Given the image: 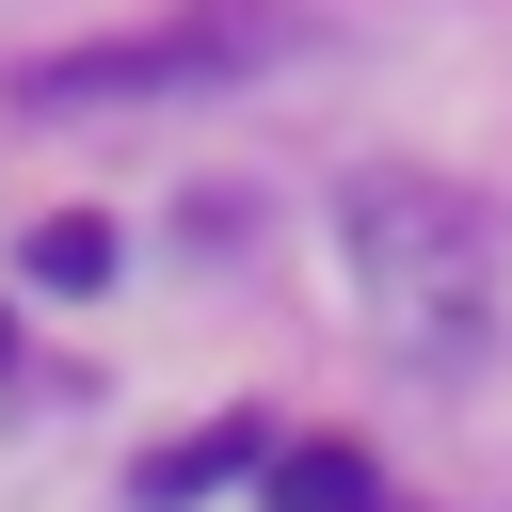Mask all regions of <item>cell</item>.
Returning <instances> with one entry per match:
<instances>
[{
  "mask_svg": "<svg viewBox=\"0 0 512 512\" xmlns=\"http://www.w3.org/2000/svg\"><path fill=\"white\" fill-rule=\"evenodd\" d=\"M256 64H288V16L272 0H176L144 32H96V48L16 64V96L32 112H112V96H208V80H256Z\"/></svg>",
  "mask_w": 512,
  "mask_h": 512,
  "instance_id": "2",
  "label": "cell"
},
{
  "mask_svg": "<svg viewBox=\"0 0 512 512\" xmlns=\"http://www.w3.org/2000/svg\"><path fill=\"white\" fill-rule=\"evenodd\" d=\"M16 272H32V288H112V224H96V208H64V224H32V240H16Z\"/></svg>",
  "mask_w": 512,
  "mask_h": 512,
  "instance_id": "5",
  "label": "cell"
},
{
  "mask_svg": "<svg viewBox=\"0 0 512 512\" xmlns=\"http://www.w3.org/2000/svg\"><path fill=\"white\" fill-rule=\"evenodd\" d=\"M336 256H352V304L384 320V352L416 368H464L496 336V224L448 192V176H352L336 192Z\"/></svg>",
  "mask_w": 512,
  "mask_h": 512,
  "instance_id": "1",
  "label": "cell"
},
{
  "mask_svg": "<svg viewBox=\"0 0 512 512\" xmlns=\"http://www.w3.org/2000/svg\"><path fill=\"white\" fill-rule=\"evenodd\" d=\"M0 352H16V336H0Z\"/></svg>",
  "mask_w": 512,
  "mask_h": 512,
  "instance_id": "6",
  "label": "cell"
},
{
  "mask_svg": "<svg viewBox=\"0 0 512 512\" xmlns=\"http://www.w3.org/2000/svg\"><path fill=\"white\" fill-rule=\"evenodd\" d=\"M240 464H256V432L224 416V432H192V448H144V464H128V496H144V512H192V496H208V480H240Z\"/></svg>",
  "mask_w": 512,
  "mask_h": 512,
  "instance_id": "3",
  "label": "cell"
},
{
  "mask_svg": "<svg viewBox=\"0 0 512 512\" xmlns=\"http://www.w3.org/2000/svg\"><path fill=\"white\" fill-rule=\"evenodd\" d=\"M272 512H384V480H368V448H288Z\"/></svg>",
  "mask_w": 512,
  "mask_h": 512,
  "instance_id": "4",
  "label": "cell"
}]
</instances>
